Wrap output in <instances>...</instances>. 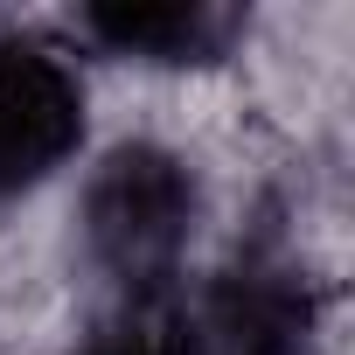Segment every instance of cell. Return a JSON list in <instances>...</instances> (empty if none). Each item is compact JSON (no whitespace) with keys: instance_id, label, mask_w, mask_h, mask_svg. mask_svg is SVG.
<instances>
[{"instance_id":"obj_5","label":"cell","mask_w":355,"mask_h":355,"mask_svg":"<svg viewBox=\"0 0 355 355\" xmlns=\"http://www.w3.org/2000/svg\"><path fill=\"white\" fill-rule=\"evenodd\" d=\"M77 355H196V327L167 313L160 300H132L119 320H105Z\"/></svg>"},{"instance_id":"obj_4","label":"cell","mask_w":355,"mask_h":355,"mask_svg":"<svg viewBox=\"0 0 355 355\" xmlns=\"http://www.w3.org/2000/svg\"><path fill=\"white\" fill-rule=\"evenodd\" d=\"M244 15L237 8H216V0H98L84 15V35L105 42L112 56H132V63H216L230 42H237Z\"/></svg>"},{"instance_id":"obj_1","label":"cell","mask_w":355,"mask_h":355,"mask_svg":"<svg viewBox=\"0 0 355 355\" xmlns=\"http://www.w3.org/2000/svg\"><path fill=\"white\" fill-rule=\"evenodd\" d=\"M196 209H202V189L182 153H167L153 139L105 153V167L84 189L91 265L119 279L132 300H160V286L174 279V265L196 237Z\"/></svg>"},{"instance_id":"obj_2","label":"cell","mask_w":355,"mask_h":355,"mask_svg":"<svg viewBox=\"0 0 355 355\" xmlns=\"http://www.w3.org/2000/svg\"><path fill=\"white\" fill-rule=\"evenodd\" d=\"M77 139H84V84L70 56L35 35H0V202L49 182L77 153Z\"/></svg>"},{"instance_id":"obj_3","label":"cell","mask_w":355,"mask_h":355,"mask_svg":"<svg viewBox=\"0 0 355 355\" xmlns=\"http://www.w3.org/2000/svg\"><path fill=\"white\" fill-rule=\"evenodd\" d=\"M196 327V355H313V286L306 265L258 237L244 244L223 279L209 286V306Z\"/></svg>"}]
</instances>
